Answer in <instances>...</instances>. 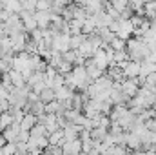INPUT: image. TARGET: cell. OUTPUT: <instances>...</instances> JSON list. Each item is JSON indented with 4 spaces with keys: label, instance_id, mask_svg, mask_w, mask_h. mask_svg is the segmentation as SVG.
<instances>
[{
    "label": "cell",
    "instance_id": "52a82bcc",
    "mask_svg": "<svg viewBox=\"0 0 156 155\" xmlns=\"http://www.w3.org/2000/svg\"><path fill=\"white\" fill-rule=\"evenodd\" d=\"M40 100H42L44 104L55 102V100H56V93H55V89H53V88H45V89L40 93Z\"/></svg>",
    "mask_w": 156,
    "mask_h": 155
},
{
    "label": "cell",
    "instance_id": "30bf717a",
    "mask_svg": "<svg viewBox=\"0 0 156 155\" xmlns=\"http://www.w3.org/2000/svg\"><path fill=\"white\" fill-rule=\"evenodd\" d=\"M44 82H45V75H44V73H37V71H35V73L29 77V80H27V86L33 89L35 86H38V84H44Z\"/></svg>",
    "mask_w": 156,
    "mask_h": 155
},
{
    "label": "cell",
    "instance_id": "7a4b0ae2",
    "mask_svg": "<svg viewBox=\"0 0 156 155\" xmlns=\"http://www.w3.org/2000/svg\"><path fill=\"white\" fill-rule=\"evenodd\" d=\"M35 20L38 24V29L51 28V11H35Z\"/></svg>",
    "mask_w": 156,
    "mask_h": 155
},
{
    "label": "cell",
    "instance_id": "ac0fdd59",
    "mask_svg": "<svg viewBox=\"0 0 156 155\" xmlns=\"http://www.w3.org/2000/svg\"><path fill=\"white\" fill-rule=\"evenodd\" d=\"M0 155H16V144H5Z\"/></svg>",
    "mask_w": 156,
    "mask_h": 155
},
{
    "label": "cell",
    "instance_id": "6da1fadb",
    "mask_svg": "<svg viewBox=\"0 0 156 155\" xmlns=\"http://www.w3.org/2000/svg\"><path fill=\"white\" fill-rule=\"evenodd\" d=\"M20 20L24 22V26H26V31H27V33H33L35 29H38V24H37V20H35V13L22 11V13H20Z\"/></svg>",
    "mask_w": 156,
    "mask_h": 155
},
{
    "label": "cell",
    "instance_id": "8992f818",
    "mask_svg": "<svg viewBox=\"0 0 156 155\" xmlns=\"http://www.w3.org/2000/svg\"><path fill=\"white\" fill-rule=\"evenodd\" d=\"M5 11L13 13V15H20L22 13V2H16V0H5Z\"/></svg>",
    "mask_w": 156,
    "mask_h": 155
},
{
    "label": "cell",
    "instance_id": "277c9868",
    "mask_svg": "<svg viewBox=\"0 0 156 155\" xmlns=\"http://www.w3.org/2000/svg\"><path fill=\"white\" fill-rule=\"evenodd\" d=\"M9 75H11V82H13V86H15V88H24V86H27V80L24 78V75H22L20 71L11 70V71H9Z\"/></svg>",
    "mask_w": 156,
    "mask_h": 155
},
{
    "label": "cell",
    "instance_id": "3957f363",
    "mask_svg": "<svg viewBox=\"0 0 156 155\" xmlns=\"http://www.w3.org/2000/svg\"><path fill=\"white\" fill-rule=\"evenodd\" d=\"M37 124H38V117H35L33 113H27L22 119V122H20V130L22 131H31Z\"/></svg>",
    "mask_w": 156,
    "mask_h": 155
},
{
    "label": "cell",
    "instance_id": "7c38bea8",
    "mask_svg": "<svg viewBox=\"0 0 156 155\" xmlns=\"http://www.w3.org/2000/svg\"><path fill=\"white\" fill-rule=\"evenodd\" d=\"M87 40V37L85 35H78V37H71V49L73 51H78L80 49V46L83 44Z\"/></svg>",
    "mask_w": 156,
    "mask_h": 155
},
{
    "label": "cell",
    "instance_id": "5b68a950",
    "mask_svg": "<svg viewBox=\"0 0 156 155\" xmlns=\"http://www.w3.org/2000/svg\"><path fill=\"white\" fill-rule=\"evenodd\" d=\"M122 68H123L125 75H127V77H131V78L136 77V75L140 73V70H142L136 62H129V64H127V62H122Z\"/></svg>",
    "mask_w": 156,
    "mask_h": 155
},
{
    "label": "cell",
    "instance_id": "ffe728a7",
    "mask_svg": "<svg viewBox=\"0 0 156 155\" xmlns=\"http://www.w3.org/2000/svg\"><path fill=\"white\" fill-rule=\"evenodd\" d=\"M7 97H9V91H7V88L0 82V100H7Z\"/></svg>",
    "mask_w": 156,
    "mask_h": 155
},
{
    "label": "cell",
    "instance_id": "9c48e42d",
    "mask_svg": "<svg viewBox=\"0 0 156 155\" xmlns=\"http://www.w3.org/2000/svg\"><path fill=\"white\" fill-rule=\"evenodd\" d=\"M13 122H15V119H13L11 113H2V115H0V131H4V130L11 128V126H13Z\"/></svg>",
    "mask_w": 156,
    "mask_h": 155
},
{
    "label": "cell",
    "instance_id": "5bb4252c",
    "mask_svg": "<svg viewBox=\"0 0 156 155\" xmlns=\"http://www.w3.org/2000/svg\"><path fill=\"white\" fill-rule=\"evenodd\" d=\"M31 113L35 117H42V115H45V104L40 100V102H35L33 104V110H31Z\"/></svg>",
    "mask_w": 156,
    "mask_h": 155
},
{
    "label": "cell",
    "instance_id": "2e32d148",
    "mask_svg": "<svg viewBox=\"0 0 156 155\" xmlns=\"http://www.w3.org/2000/svg\"><path fill=\"white\" fill-rule=\"evenodd\" d=\"M22 11L35 13V11H37V0H27V2H22Z\"/></svg>",
    "mask_w": 156,
    "mask_h": 155
},
{
    "label": "cell",
    "instance_id": "d6986e66",
    "mask_svg": "<svg viewBox=\"0 0 156 155\" xmlns=\"http://www.w3.org/2000/svg\"><path fill=\"white\" fill-rule=\"evenodd\" d=\"M9 110H11V104L7 100H0V115L2 113H9Z\"/></svg>",
    "mask_w": 156,
    "mask_h": 155
},
{
    "label": "cell",
    "instance_id": "44dd1931",
    "mask_svg": "<svg viewBox=\"0 0 156 155\" xmlns=\"http://www.w3.org/2000/svg\"><path fill=\"white\" fill-rule=\"evenodd\" d=\"M5 144H7V142H5V139H4V135L0 133V152L4 150V146H5Z\"/></svg>",
    "mask_w": 156,
    "mask_h": 155
},
{
    "label": "cell",
    "instance_id": "ba28073f",
    "mask_svg": "<svg viewBox=\"0 0 156 155\" xmlns=\"http://www.w3.org/2000/svg\"><path fill=\"white\" fill-rule=\"evenodd\" d=\"M47 139H49V144H51V146H62V142L66 141L64 130H58V131H55V133H53V135H49Z\"/></svg>",
    "mask_w": 156,
    "mask_h": 155
},
{
    "label": "cell",
    "instance_id": "4fadbf2b",
    "mask_svg": "<svg viewBox=\"0 0 156 155\" xmlns=\"http://www.w3.org/2000/svg\"><path fill=\"white\" fill-rule=\"evenodd\" d=\"M62 59L66 60V62H69V64H76V59H78V51H73V49H69V51H66L64 55H62Z\"/></svg>",
    "mask_w": 156,
    "mask_h": 155
},
{
    "label": "cell",
    "instance_id": "8fae6325",
    "mask_svg": "<svg viewBox=\"0 0 156 155\" xmlns=\"http://www.w3.org/2000/svg\"><path fill=\"white\" fill-rule=\"evenodd\" d=\"M29 133H31V139H40V137H45L47 135V130H45L44 124H37Z\"/></svg>",
    "mask_w": 156,
    "mask_h": 155
},
{
    "label": "cell",
    "instance_id": "9a60e30c",
    "mask_svg": "<svg viewBox=\"0 0 156 155\" xmlns=\"http://www.w3.org/2000/svg\"><path fill=\"white\" fill-rule=\"evenodd\" d=\"M53 2L51 0H37V11H51Z\"/></svg>",
    "mask_w": 156,
    "mask_h": 155
},
{
    "label": "cell",
    "instance_id": "e0dca14e",
    "mask_svg": "<svg viewBox=\"0 0 156 155\" xmlns=\"http://www.w3.org/2000/svg\"><path fill=\"white\" fill-rule=\"evenodd\" d=\"M109 46H111V47H113V49H115V51L118 53V51H122V49L125 47V42H123L122 39H118V37H116V39H115L113 42H111V44H109Z\"/></svg>",
    "mask_w": 156,
    "mask_h": 155
}]
</instances>
